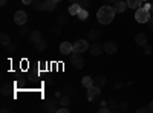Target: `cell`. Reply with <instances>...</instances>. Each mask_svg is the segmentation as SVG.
Listing matches in <instances>:
<instances>
[{
  "label": "cell",
  "instance_id": "cell-12",
  "mask_svg": "<svg viewBox=\"0 0 153 113\" xmlns=\"http://www.w3.org/2000/svg\"><path fill=\"white\" fill-rule=\"evenodd\" d=\"M135 41H136V44H139V46H146V44H147V37H146V34H138V35L135 37Z\"/></svg>",
  "mask_w": 153,
  "mask_h": 113
},
{
  "label": "cell",
  "instance_id": "cell-8",
  "mask_svg": "<svg viewBox=\"0 0 153 113\" xmlns=\"http://www.w3.org/2000/svg\"><path fill=\"white\" fill-rule=\"evenodd\" d=\"M104 51L109 55H112V54H115L118 51V46H117V43H113V41H106L104 43Z\"/></svg>",
  "mask_w": 153,
  "mask_h": 113
},
{
  "label": "cell",
  "instance_id": "cell-36",
  "mask_svg": "<svg viewBox=\"0 0 153 113\" xmlns=\"http://www.w3.org/2000/svg\"><path fill=\"white\" fill-rule=\"evenodd\" d=\"M28 29H29V28H26V26L23 24V28H22V34H28Z\"/></svg>",
  "mask_w": 153,
  "mask_h": 113
},
{
  "label": "cell",
  "instance_id": "cell-13",
  "mask_svg": "<svg viewBox=\"0 0 153 113\" xmlns=\"http://www.w3.org/2000/svg\"><path fill=\"white\" fill-rule=\"evenodd\" d=\"M55 5H57L55 0H45L43 9H45V11H54V9H55Z\"/></svg>",
  "mask_w": 153,
  "mask_h": 113
},
{
  "label": "cell",
  "instance_id": "cell-4",
  "mask_svg": "<svg viewBox=\"0 0 153 113\" xmlns=\"http://www.w3.org/2000/svg\"><path fill=\"white\" fill-rule=\"evenodd\" d=\"M14 21L17 24H20V26H23V24H26V21H28V14L25 11H17L14 14Z\"/></svg>",
  "mask_w": 153,
  "mask_h": 113
},
{
  "label": "cell",
  "instance_id": "cell-38",
  "mask_svg": "<svg viewBox=\"0 0 153 113\" xmlns=\"http://www.w3.org/2000/svg\"><path fill=\"white\" fill-rule=\"evenodd\" d=\"M147 112H150V113H153V103H150V106L147 107Z\"/></svg>",
  "mask_w": 153,
  "mask_h": 113
},
{
  "label": "cell",
  "instance_id": "cell-29",
  "mask_svg": "<svg viewBox=\"0 0 153 113\" xmlns=\"http://www.w3.org/2000/svg\"><path fill=\"white\" fill-rule=\"evenodd\" d=\"M63 90H65L66 93H72L74 89H72V87H69V86H65V87H63Z\"/></svg>",
  "mask_w": 153,
  "mask_h": 113
},
{
  "label": "cell",
  "instance_id": "cell-14",
  "mask_svg": "<svg viewBox=\"0 0 153 113\" xmlns=\"http://www.w3.org/2000/svg\"><path fill=\"white\" fill-rule=\"evenodd\" d=\"M80 9H81L80 3H72V5L69 6V14H71V16H78Z\"/></svg>",
  "mask_w": 153,
  "mask_h": 113
},
{
  "label": "cell",
  "instance_id": "cell-17",
  "mask_svg": "<svg viewBox=\"0 0 153 113\" xmlns=\"http://www.w3.org/2000/svg\"><path fill=\"white\" fill-rule=\"evenodd\" d=\"M81 84L87 89V87L94 86V78H91V77H84V78H83V81H81Z\"/></svg>",
  "mask_w": 153,
  "mask_h": 113
},
{
  "label": "cell",
  "instance_id": "cell-27",
  "mask_svg": "<svg viewBox=\"0 0 153 113\" xmlns=\"http://www.w3.org/2000/svg\"><path fill=\"white\" fill-rule=\"evenodd\" d=\"M57 23H58V24H65V23H68V18H66L65 16H58Z\"/></svg>",
  "mask_w": 153,
  "mask_h": 113
},
{
  "label": "cell",
  "instance_id": "cell-37",
  "mask_svg": "<svg viewBox=\"0 0 153 113\" xmlns=\"http://www.w3.org/2000/svg\"><path fill=\"white\" fill-rule=\"evenodd\" d=\"M60 34H61L60 28H55V29H54V35H60Z\"/></svg>",
  "mask_w": 153,
  "mask_h": 113
},
{
  "label": "cell",
  "instance_id": "cell-28",
  "mask_svg": "<svg viewBox=\"0 0 153 113\" xmlns=\"http://www.w3.org/2000/svg\"><path fill=\"white\" fill-rule=\"evenodd\" d=\"M57 112H58V113H68L69 110H68V109H66V106H65V107H58V109H57Z\"/></svg>",
  "mask_w": 153,
  "mask_h": 113
},
{
  "label": "cell",
  "instance_id": "cell-42",
  "mask_svg": "<svg viewBox=\"0 0 153 113\" xmlns=\"http://www.w3.org/2000/svg\"><path fill=\"white\" fill-rule=\"evenodd\" d=\"M71 3H80V0H69Z\"/></svg>",
  "mask_w": 153,
  "mask_h": 113
},
{
  "label": "cell",
  "instance_id": "cell-7",
  "mask_svg": "<svg viewBox=\"0 0 153 113\" xmlns=\"http://www.w3.org/2000/svg\"><path fill=\"white\" fill-rule=\"evenodd\" d=\"M100 95V87L98 86H91V87H87V99L89 101H92V99H95L97 96Z\"/></svg>",
  "mask_w": 153,
  "mask_h": 113
},
{
  "label": "cell",
  "instance_id": "cell-15",
  "mask_svg": "<svg viewBox=\"0 0 153 113\" xmlns=\"http://www.w3.org/2000/svg\"><path fill=\"white\" fill-rule=\"evenodd\" d=\"M34 46H35V49H37V51L38 52H42V51H45V49H46V41L43 40V38H40V40H38V41H35L34 43Z\"/></svg>",
  "mask_w": 153,
  "mask_h": 113
},
{
  "label": "cell",
  "instance_id": "cell-41",
  "mask_svg": "<svg viewBox=\"0 0 153 113\" xmlns=\"http://www.w3.org/2000/svg\"><path fill=\"white\" fill-rule=\"evenodd\" d=\"M104 2H106V3H115L117 0H104Z\"/></svg>",
  "mask_w": 153,
  "mask_h": 113
},
{
  "label": "cell",
  "instance_id": "cell-25",
  "mask_svg": "<svg viewBox=\"0 0 153 113\" xmlns=\"http://www.w3.org/2000/svg\"><path fill=\"white\" fill-rule=\"evenodd\" d=\"M69 103H71V98H69L68 95H66V96H60V104H61V106H68Z\"/></svg>",
  "mask_w": 153,
  "mask_h": 113
},
{
  "label": "cell",
  "instance_id": "cell-26",
  "mask_svg": "<svg viewBox=\"0 0 153 113\" xmlns=\"http://www.w3.org/2000/svg\"><path fill=\"white\" fill-rule=\"evenodd\" d=\"M80 6L83 9H87L89 6H91V0H80Z\"/></svg>",
  "mask_w": 153,
  "mask_h": 113
},
{
  "label": "cell",
  "instance_id": "cell-21",
  "mask_svg": "<svg viewBox=\"0 0 153 113\" xmlns=\"http://www.w3.org/2000/svg\"><path fill=\"white\" fill-rule=\"evenodd\" d=\"M9 41H11V40H9V37H8L5 32H3L2 35H0V43H2L3 46H8V44H9Z\"/></svg>",
  "mask_w": 153,
  "mask_h": 113
},
{
  "label": "cell",
  "instance_id": "cell-23",
  "mask_svg": "<svg viewBox=\"0 0 153 113\" xmlns=\"http://www.w3.org/2000/svg\"><path fill=\"white\" fill-rule=\"evenodd\" d=\"M9 93H11V86L9 84H3L2 86V95L3 96H8Z\"/></svg>",
  "mask_w": 153,
  "mask_h": 113
},
{
  "label": "cell",
  "instance_id": "cell-3",
  "mask_svg": "<svg viewBox=\"0 0 153 113\" xmlns=\"http://www.w3.org/2000/svg\"><path fill=\"white\" fill-rule=\"evenodd\" d=\"M87 49H89V43L86 40H78L74 44V52L72 54H83Z\"/></svg>",
  "mask_w": 153,
  "mask_h": 113
},
{
  "label": "cell",
  "instance_id": "cell-16",
  "mask_svg": "<svg viewBox=\"0 0 153 113\" xmlns=\"http://www.w3.org/2000/svg\"><path fill=\"white\" fill-rule=\"evenodd\" d=\"M127 6L132 9H138L141 6V0H127Z\"/></svg>",
  "mask_w": 153,
  "mask_h": 113
},
{
  "label": "cell",
  "instance_id": "cell-32",
  "mask_svg": "<svg viewBox=\"0 0 153 113\" xmlns=\"http://www.w3.org/2000/svg\"><path fill=\"white\" fill-rule=\"evenodd\" d=\"M126 109H127V106H126V104H123V106H120V107H118L117 110H118V112H124Z\"/></svg>",
  "mask_w": 153,
  "mask_h": 113
},
{
  "label": "cell",
  "instance_id": "cell-24",
  "mask_svg": "<svg viewBox=\"0 0 153 113\" xmlns=\"http://www.w3.org/2000/svg\"><path fill=\"white\" fill-rule=\"evenodd\" d=\"M34 8L35 9H43V5H45V0H34L32 2Z\"/></svg>",
  "mask_w": 153,
  "mask_h": 113
},
{
  "label": "cell",
  "instance_id": "cell-45",
  "mask_svg": "<svg viewBox=\"0 0 153 113\" xmlns=\"http://www.w3.org/2000/svg\"><path fill=\"white\" fill-rule=\"evenodd\" d=\"M55 2H57V3H58V2H61V0H55Z\"/></svg>",
  "mask_w": 153,
  "mask_h": 113
},
{
  "label": "cell",
  "instance_id": "cell-40",
  "mask_svg": "<svg viewBox=\"0 0 153 113\" xmlns=\"http://www.w3.org/2000/svg\"><path fill=\"white\" fill-rule=\"evenodd\" d=\"M6 2H8V0H0V5L5 6V5H6Z\"/></svg>",
  "mask_w": 153,
  "mask_h": 113
},
{
  "label": "cell",
  "instance_id": "cell-30",
  "mask_svg": "<svg viewBox=\"0 0 153 113\" xmlns=\"http://www.w3.org/2000/svg\"><path fill=\"white\" fill-rule=\"evenodd\" d=\"M147 24H149V26L153 29V16H150V18H149V21H147Z\"/></svg>",
  "mask_w": 153,
  "mask_h": 113
},
{
  "label": "cell",
  "instance_id": "cell-33",
  "mask_svg": "<svg viewBox=\"0 0 153 113\" xmlns=\"http://www.w3.org/2000/svg\"><path fill=\"white\" fill-rule=\"evenodd\" d=\"M8 51H11V52H12V51H16V46L9 43V44H8Z\"/></svg>",
  "mask_w": 153,
  "mask_h": 113
},
{
  "label": "cell",
  "instance_id": "cell-11",
  "mask_svg": "<svg viewBox=\"0 0 153 113\" xmlns=\"http://www.w3.org/2000/svg\"><path fill=\"white\" fill-rule=\"evenodd\" d=\"M103 49H104V46H101L100 43H94L92 46H89V51H91L92 55H100L103 52Z\"/></svg>",
  "mask_w": 153,
  "mask_h": 113
},
{
  "label": "cell",
  "instance_id": "cell-2",
  "mask_svg": "<svg viewBox=\"0 0 153 113\" xmlns=\"http://www.w3.org/2000/svg\"><path fill=\"white\" fill-rule=\"evenodd\" d=\"M150 16H152V14H150V11L146 9L144 6H143V8H138L136 12H135V18H136L138 23H147L149 18H150Z\"/></svg>",
  "mask_w": 153,
  "mask_h": 113
},
{
  "label": "cell",
  "instance_id": "cell-18",
  "mask_svg": "<svg viewBox=\"0 0 153 113\" xmlns=\"http://www.w3.org/2000/svg\"><path fill=\"white\" fill-rule=\"evenodd\" d=\"M40 38H42V32H40V31H32V32H31V40H32L34 43L38 41Z\"/></svg>",
  "mask_w": 153,
  "mask_h": 113
},
{
  "label": "cell",
  "instance_id": "cell-1",
  "mask_svg": "<svg viewBox=\"0 0 153 113\" xmlns=\"http://www.w3.org/2000/svg\"><path fill=\"white\" fill-rule=\"evenodd\" d=\"M113 17H115V9H113V6H101L100 9H98V12H97V18H98V21L101 23V24H107V23H110L112 20H113Z\"/></svg>",
  "mask_w": 153,
  "mask_h": 113
},
{
  "label": "cell",
  "instance_id": "cell-20",
  "mask_svg": "<svg viewBox=\"0 0 153 113\" xmlns=\"http://www.w3.org/2000/svg\"><path fill=\"white\" fill-rule=\"evenodd\" d=\"M100 37V31L98 29H92L91 32H89V40H97Z\"/></svg>",
  "mask_w": 153,
  "mask_h": 113
},
{
  "label": "cell",
  "instance_id": "cell-10",
  "mask_svg": "<svg viewBox=\"0 0 153 113\" xmlns=\"http://www.w3.org/2000/svg\"><path fill=\"white\" fill-rule=\"evenodd\" d=\"M58 104H60V101H57V99H48L46 104H45V109L48 112H57L55 106H58Z\"/></svg>",
  "mask_w": 153,
  "mask_h": 113
},
{
  "label": "cell",
  "instance_id": "cell-39",
  "mask_svg": "<svg viewBox=\"0 0 153 113\" xmlns=\"http://www.w3.org/2000/svg\"><path fill=\"white\" fill-rule=\"evenodd\" d=\"M46 83H48V84H52V78H51V77H48V80H46Z\"/></svg>",
  "mask_w": 153,
  "mask_h": 113
},
{
  "label": "cell",
  "instance_id": "cell-5",
  "mask_svg": "<svg viewBox=\"0 0 153 113\" xmlns=\"http://www.w3.org/2000/svg\"><path fill=\"white\" fill-rule=\"evenodd\" d=\"M71 61H72V64L76 67V69H83L84 67V60L80 54H72L71 55Z\"/></svg>",
  "mask_w": 153,
  "mask_h": 113
},
{
  "label": "cell",
  "instance_id": "cell-35",
  "mask_svg": "<svg viewBox=\"0 0 153 113\" xmlns=\"http://www.w3.org/2000/svg\"><path fill=\"white\" fill-rule=\"evenodd\" d=\"M22 2H23L25 5H32V2H34V0H22Z\"/></svg>",
  "mask_w": 153,
  "mask_h": 113
},
{
  "label": "cell",
  "instance_id": "cell-44",
  "mask_svg": "<svg viewBox=\"0 0 153 113\" xmlns=\"http://www.w3.org/2000/svg\"><path fill=\"white\" fill-rule=\"evenodd\" d=\"M150 11H152V12H153V5H152V8H150Z\"/></svg>",
  "mask_w": 153,
  "mask_h": 113
},
{
  "label": "cell",
  "instance_id": "cell-43",
  "mask_svg": "<svg viewBox=\"0 0 153 113\" xmlns=\"http://www.w3.org/2000/svg\"><path fill=\"white\" fill-rule=\"evenodd\" d=\"M147 2V0H141V3H146Z\"/></svg>",
  "mask_w": 153,
  "mask_h": 113
},
{
  "label": "cell",
  "instance_id": "cell-31",
  "mask_svg": "<svg viewBox=\"0 0 153 113\" xmlns=\"http://www.w3.org/2000/svg\"><path fill=\"white\" fill-rule=\"evenodd\" d=\"M98 112H100V113H106V112H109V109H107L106 106H103V107H101V109H100Z\"/></svg>",
  "mask_w": 153,
  "mask_h": 113
},
{
  "label": "cell",
  "instance_id": "cell-22",
  "mask_svg": "<svg viewBox=\"0 0 153 113\" xmlns=\"http://www.w3.org/2000/svg\"><path fill=\"white\" fill-rule=\"evenodd\" d=\"M76 17H78L80 20H86L87 17H89V14H87V9H80V12H78V16H76Z\"/></svg>",
  "mask_w": 153,
  "mask_h": 113
},
{
  "label": "cell",
  "instance_id": "cell-19",
  "mask_svg": "<svg viewBox=\"0 0 153 113\" xmlns=\"http://www.w3.org/2000/svg\"><path fill=\"white\" fill-rule=\"evenodd\" d=\"M94 84L98 86V87H103V86L106 84V78H103V77H97V78H94Z\"/></svg>",
  "mask_w": 153,
  "mask_h": 113
},
{
  "label": "cell",
  "instance_id": "cell-9",
  "mask_svg": "<svg viewBox=\"0 0 153 113\" xmlns=\"http://www.w3.org/2000/svg\"><path fill=\"white\" fill-rule=\"evenodd\" d=\"M127 8V2H123V0H117V2L113 3V9H115V12H124Z\"/></svg>",
  "mask_w": 153,
  "mask_h": 113
},
{
  "label": "cell",
  "instance_id": "cell-6",
  "mask_svg": "<svg viewBox=\"0 0 153 113\" xmlns=\"http://www.w3.org/2000/svg\"><path fill=\"white\" fill-rule=\"evenodd\" d=\"M74 52V44H71L69 41H63L60 44V54L61 55H71Z\"/></svg>",
  "mask_w": 153,
  "mask_h": 113
},
{
  "label": "cell",
  "instance_id": "cell-34",
  "mask_svg": "<svg viewBox=\"0 0 153 113\" xmlns=\"http://www.w3.org/2000/svg\"><path fill=\"white\" fill-rule=\"evenodd\" d=\"M146 54H147V55L152 54V47H150V46H146Z\"/></svg>",
  "mask_w": 153,
  "mask_h": 113
}]
</instances>
